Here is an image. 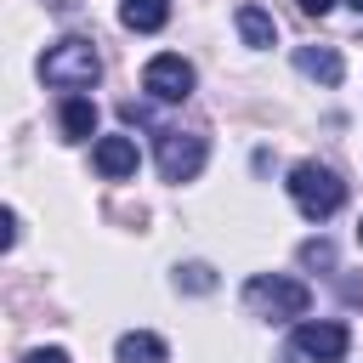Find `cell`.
<instances>
[{
  "mask_svg": "<svg viewBox=\"0 0 363 363\" xmlns=\"http://www.w3.org/2000/svg\"><path fill=\"white\" fill-rule=\"evenodd\" d=\"M40 74H45V85H57V91H91V85L102 79V57H96L91 40L68 34V40H57V45L40 57Z\"/></svg>",
  "mask_w": 363,
  "mask_h": 363,
  "instance_id": "cell-1",
  "label": "cell"
},
{
  "mask_svg": "<svg viewBox=\"0 0 363 363\" xmlns=\"http://www.w3.org/2000/svg\"><path fill=\"white\" fill-rule=\"evenodd\" d=\"M289 199H295V210H301L306 221H329V216L346 204V182H340L329 164L306 159V164L289 170Z\"/></svg>",
  "mask_w": 363,
  "mask_h": 363,
  "instance_id": "cell-2",
  "label": "cell"
},
{
  "mask_svg": "<svg viewBox=\"0 0 363 363\" xmlns=\"http://www.w3.org/2000/svg\"><path fill=\"white\" fill-rule=\"evenodd\" d=\"M244 306L250 312H261V318H306V306H312V289L301 284V278H250L244 284Z\"/></svg>",
  "mask_w": 363,
  "mask_h": 363,
  "instance_id": "cell-3",
  "label": "cell"
},
{
  "mask_svg": "<svg viewBox=\"0 0 363 363\" xmlns=\"http://www.w3.org/2000/svg\"><path fill=\"white\" fill-rule=\"evenodd\" d=\"M210 159V142L199 130H159V176L164 182H193Z\"/></svg>",
  "mask_w": 363,
  "mask_h": 363,
  "instance_id": "cell-4",
  "label": "cell"
},
{
  "mask_svg": "<svg viewBox=\"0 0 363 363\" xmlns=\"http://www.w3.org/2000/svg\"><path fill=\"white\" fill-rule=\"evenodd\" d=\"M193 62L187 57H176V51H159V57H147V68H142V91L153 96V102H187L193 96Z\"/></svg>",
  "mask_w": 363,
  "mask_h": 363,
  "instance_id": "cell-5",
  "label": "cell"
},
{
  "mask_svg": "<svg viewBox=\"0 0 363 363\" xmlns=\"http://www.w3.org/2000/svg\"><path fill=\"white\" fill-rule=\"evenodd\" d=\"M352 346V329L335 323V318H306L295 323V357H312V363H340Z\"/></svg>",
  "mask_w": 363,
  "mask_h": 363,
  "instance_id": "cell-6",
  "label": "cell"
},
{
  "mask_svg": "<svg viewBox=\"0 0 363 363\" xmlns=\"http://www.w3.org/2000/svg\"><path fill=\"white\" fill-rule=\"evenodd\" d=\"M96 170L108 176V182H125V176H136V142L130 136H96Z\"/></svg>",
  "mask_w": 363,
  "mask_h": 363,
  "instance_id": "cell-7",
  "label": "cell"
},
{
  "mask_svg": "<svg viewBox=\"0 0 363 363\" xmlns=\"http://www.w3.org/2000/svg\"><path fill=\"white\" fill-rule=\"evenodd\" d=\"M295 68H301L306 79H318V85H340V74H346L340 51H329V45H301V51H295Z\"/></svg>",
  "mask_w": 363,
  "mask_h": 363,
  "instance_id": "cell-8",
  "label": "cell"
},
{
  "mask_svg": "<svg viewBox=\"0 0 363 363\" xmlns=\"http://www.w3.org/2000/svg\"><path fill=\"white\" fill-rule=\"evenodd\" d=\"M119 23L130 34H159L170 23V0H119Z\"/></svg>",
  "mask_w": 363,
  "mask_h": 363,
  "instance_id": "cell-9",
  "label": "cell"
},
{
  "mask_svg": "<svg viewBox=\"0 0 363 363\" xmlns=\"http://www.w3.org/2000/svg\"><path fill=\"white\" fill-rule=\"evenodd\" d=\"M113 357H119V363H170L164 340H159V335H147V329H130V335H119Z\"/></svg>",
  "mask_w": 363,
  "mask_h": 363,
  "instance_id": "cell-10",
  "label": "cell"
},
{
  "mask_svg": "<svg viewBox=\"0 0 363 363\" xmlns=\"http://www.w3.org/2000/svg\"><path fill=\"white\" fill-rule=\"evenodd\" d=\"M238 34H244V45L267 51V45L278 40V23H272V11H261V6H238Z\"/></svg>",
  "mask_w": 363,
  "mask_h": 363,
  "instance_id": "cell-11",
  "label": "cell"
},
{
  "mask_svg": "<svg viewBox=\"0 0 363 363\" xmlns=\"http://www.w3.org/2000/svg\"><path fill=\"white\" fill-rule=\"evenodd\" d=\"M62 136H68V142H91V136H96V108H91L85 96H68V102H62Z\"/></svg>",
  "mask_w": 363,
  "mask_h": 363,
  "instance_id": "cell-12",
  "label": "cell"
},
{
  "mask_svg": "<svg viewBox=\"0 0 363 363\" xmlns=\"http://www.w3.org/2000/svg\"><path fill=\"white\" fill-rule=\"evenodd\" d=\"M176 284L193 289V295H210V289H216V272H210L204 261H187V267H176Z\"/></svg>",
  "mask_w": 363,
  "mask_h": 363,
  "instance_id": "cell-13",
  "label": "cell"
},
{
  "mask_svg": "<svg viewBox=\"0 0 363 363\" xmlns=\"http://www.w3.org/2000/svg\"><path fill=\"white\" fill-rule=\"evenodd\" d=\"M301 261H306V267H335V244H329V238H306V244H301Z\"/></svg>",
  "mask_w": 363,
  "mask_h": 363,
  "instance_id": "cell-14",
  "label": "cell"
},
{
  "mask_svg": "<svg viewBox=\"0 0 363 363\" xmlns=\"http://www.w3.org/2000/svg\"><path fill=\"white\" fill-rule=\"evenodd\" d=\"M23 363H68V352H62V346H40V352H28Z\"/></svg>",
  "mask_w": 363,
  "mask_h": 363,
  "instance_id": "cell-15",
  "label": "cell"
},
{
  "mask_svg": "<svg viewBox=\"0 0 363 363\" xmlns=\"http://www.w3.org/2000/svg\"><path fill=\"white\" fill-rule=\"evenodd\" d=\"M295 6H301V11H306V17H323V11H329V6H335V0H295Z\"/></svg>",
  "mask_w": 363,
  "mask_h": 363,
  "instance_id": "cell-16",
  "label": "cell"
},
{
  "mask_svg": "<svg viewBox=\"0 0 363 363\" xmlns=\"http://www.w3.org/2000/svg\"><path fill=\"white\" fill-rule=\"evenodd\" d=\"M346 6H352V11H357V17H363V0H346Z\"/></svg>",
  "mask_w": 363,
  "mask_h": 363,
  "instance_id": "cell-17",
  "label": "cell"
},
{
  "mask_svg": "<svg viewBox=\"0 0 363 363\" xmlns=\"http://www.w3.org/2000/svg\"><path fill=\"white\" fill-rule=\"evenodd\" d=\"M357 244H363V221H357Z\"/></svg>",
  "mask_w": 363,
  "mask_h": 363,
  "instance_id": "cell-18",
  "label": "cell"
}]
</instances>
